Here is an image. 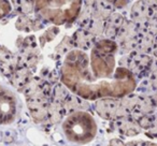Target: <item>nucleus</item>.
<instances>
[{"mask_svg":"<svg viewBox=\"0 0 157 146\" xmlns=\"http://www.w3.org/2000/svg\"><path fill=\"white\" fill-rule=\"evenodd\" d=\"M116 51L111 40L97 42L90 55L82 50L71 51L61 65V82L74 95L90 101L131 94L137 82L128 69L116 67Z\"/></svg>","mask_w":157,"mask_h":146,"instance_id":"1","label":"nucleus"},{"mask_svg":"<svg viewBox=\"0 0 157 146\" xmlns=\"http://www.w3.org/2000/svg\"><path fill=\"white\" fill-rule=\"evenodd\" d=\"M82 3L83 0H36L35 12L56 26L69 25L78 16Z\"/></svg>","mask_w":157,"mask_h":146,"instance_id":"2","label":"nucleus"},{"mask_svg":"<svg viewBox=\"0 0 157 146\" xmlns=\"http://www.w3.org/2000/svg\"><path fill=\"white\" fill-rule=\"evenodd\" d=\"M61 131L70 143L86 145L96 137L98 126L95 118L85 111H75L61 124Z\"/></svg>","mask_w":157,"mask_h":146,"instance_id":"3","label":"nucleus"},{"mask_svg":"<svg viewBox=\"0 0 157 146\" xmlns=\"http://www.w3.org/2000/svg\"><path fill=\"white\" fill-rule=\"evenodd\" d=\"M18 103L15 95L0 86V125H10L16 119Z\"/></svg>","mask_w":157,"mask_h":146,"instance_id":"4","label":"nucleus"},{"mask_svg":"<svg viewBox=\"0 0 157 146\" xmlns=\"http://www.w3.org/2000/svg\"><path fill=\"white\" fill-rule=\"evenodd\" d=\"M11 3L9 0H0V20L11 12Z\"/></svg>","mask_w":157,"mask_h":146,"instance_id":"5","label":"nucleus"},{"mask_svg":"<svg viewBox=\"0 0 157 146\" xmlns=\"http://www.w3.org/2000/svg\"><path fill=\"white\" fill-rule=\"evenodd\" d=\"M107 1L116 8H123L129 2V0H107Z\"/></svg>","mask_w":157,"mask_h":146,"instance_id":"6","label":"nucleus"}]
</instances>
